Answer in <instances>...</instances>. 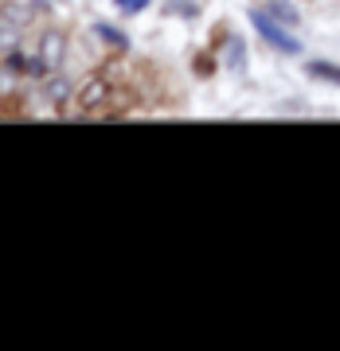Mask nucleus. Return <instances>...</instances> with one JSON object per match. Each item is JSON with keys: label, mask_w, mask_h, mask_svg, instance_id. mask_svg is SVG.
<instances>
[{"label": "nucleus", "mask_w": 340, "mask_h": 351, "mask_svg": "<svg viewBox=\"0 0 340 351\" xmlns=\"http://www.w3.org/2000/svg\"><path fill=\"white\" fill-rule=\"evenodd\" d=\"M251 20H254V27H258V36H262L266 43H274V47L286 51V55H302V43L290 36V27H282L277 20H270L266 12H254Z\"/></svg>", "instance_id": "obj_1"}, {"label": "nucleus", "mask_w": 340, "mask_h": 351, "mask_svg": "<svg viewBox=\"0 0 340 351\" xmlns=\"http://www.w3.org/2000/svg\"><path fill=\"white\" fill-rule=\"evenodd\" d=\"M262 12L270 16V20H277L282 27H290V32L293 27H302V12H297V4H290V0H270Z\"/></svg>", "instance_id": "obj_2"}, {"label": "nucleus", "mask_w": 340, "mask_h": 351, "mask_svg": "<svg viewBox=\"0 0 340 351\" xmlns=\"http://www.w3.org/2000/svg\"><path fill=\"white\" fill-rule=\"evenodd\" d=\"M63 36H59V32H47V36H43V43H39V55H43V66H59L63 63Z\"/></svg>", "instance_id": "obj_3"}, {"label": "nucleus", "mask_w": 340, "mask_h": 351, "mask_svg": "<svg viewBox=\"0 0 340 351\" xmlns=\"http://www.w3.org/2000/svg\"><path fill=\"white\" fill-rule=\"evenodd\" d=\"M102 98H106V86H102V82H87V86L78 90V101H82L87 110H90V106H98Z\"/></svg>", "instance_id": "obj_4"}, {"label": "nucleus", "mask_w": 340, "mask_h": 351, "mask_svg": "<svg viewBox=\"0 0 340 351\" xmlns=\"http://www.w3.org/2000/svg\"><path fill=\"white\" fill-rule=\"evenodd\" d=\"M309 75L328 78V82H340V66H332V63H309Z\"/></svg>", "instance_id": "obj_5"}, {"label": "nucleus", "mask_w": 340, "mask_h": 351, "mask_svg": "<svg viewBox=\"0 0 340 351\" xmlns=\"http://www.w3.org/2000/svg\"><path fill=\"white\" fill-rule=\"evenodd\" d=\"M168 12L172 16H200V4H192V0H172Z\"/></svg>", "instance_id": "obj_6"}, {"label": "nucleus", "mask_w": 340, "mask_h": 351, "mask_svg": "<svg viewBox=\"0 0 340 351\" xmlns=\"http://www.w3.org/2000/svg\"><path fill=\"white\" fill-rule=\"evenodd\" d=\"M117 8H122V12H141L145 0H117Z\"/></svg>", "instance_id": "obj_7"}, {"label": "nucleus", "mask_w": 340, "mask_h": 351, "mask_svg": "<svg viewBox=\"0 0 340 351\" xmlns=\"http://www.w3.org/2000/svg\"><path fill=\"white\" fill-rule=\"evenodd\" d=\"M102 36L110 39V43H117V47H126V36H117V32H110V27H98Z\"/></svg>", "instance_id": "obj_8"}]
</instances>
